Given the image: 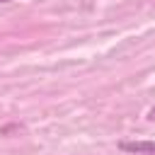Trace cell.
I'll return each mask as SVG.
<instances>
[{
  "label": "cell",
  "instance_id": "6da1fadb",
  "mask_svg": "<svg viewBox=\"0 0 155 155\" xmlns=\"http://www.w3.org/2000/svg\"><path fill=\"white\" fill-rule=\"evenodd\" d=\"M119 148L124 153H148V155H155V143H150V140H121Z\"/></svg>",
  "mask_w": 155,
  "mask_h": 155
},
{
  "label": "cell",
  "instance_id": "7a4b0ae2",
  "mask_svg": "<svg viewBox=\"0 0 155 155\" xmlns=\"http://www.w3.org/2000/svg\"><path fill=\"white\" fill-rule=\"evenodd\" d=\"M0 2H10V0H0Z\"/></svg>",
  "mask_w": 155,
  "mask_h": 155
}]
</instances>
